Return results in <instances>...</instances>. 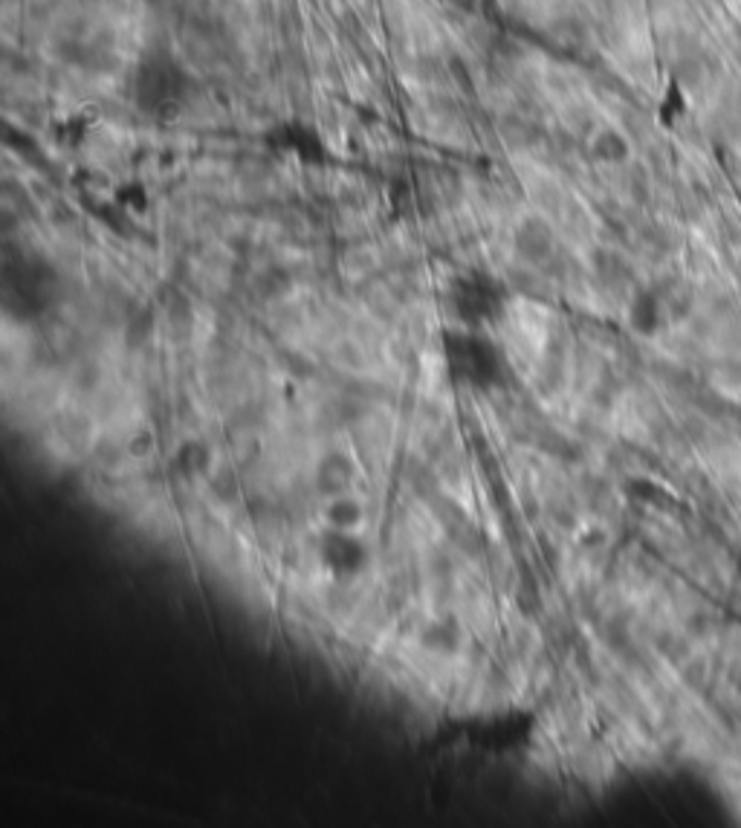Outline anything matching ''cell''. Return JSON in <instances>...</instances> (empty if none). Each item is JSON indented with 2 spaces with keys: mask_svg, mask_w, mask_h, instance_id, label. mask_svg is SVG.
<instances>
[{
  "mask_svg": "<svg viewBox=\"0 0 741 828\" xmlns=\"http://www.w3.org/2000/svg\"><path fill=\"white\" fill-rule=\"evenodd\" d=\"M194 76L169 44H148L127 70V99L157 122L180 117L192 102Z\"/></svg>",
  "mask_w": 741,
  "mask_h": 828,
  "instance_id": "cell-1",
  "label": "cell"
},
{
  "mask_svg": "<svg viewBox=\"0 0 741 828\" xmlns=\"http://www.w3.org/2000/svg\"><path fill=\"white\" fill-rule=\"evenodd\" d=\"M180 461H183V473L189 470V473H206L209 470V461H211V452L203 443H197V440H189V443H183L180 447Z\"/></svg>",
  "mask_w": 741,
  "mask_h": 828,
  "instance_id": "cell-7",
  "label": "cell"
},
{
  "mask_svg": "<svg viewBox=\"0 0 741 828\" xmlns=\"http://www.w3.org/2000/svg\"><path fill=\"white\" fill-rule=\"evenodd\" d=\"M363 522V504L354 499V496H333V501L328 504V524L330 527H339V531H356V524Z\"/></svg>",
  "mask_w": 741,
  "mask_h": 828,
  "instance_id": "cell-6",
  "label": "cell"
},
{
  "mask_svg": "<svg viewBox=\"0 0 741 828\" xmlns=\"http://www.w3.org/2000/svg\"><path fill=\"white\" fill-rule=\"evenodd\" d=\"M3 307L17 319H38L59 299V272L35 253L9 255L3 261Z\"/></svg>",
  "mask_w": 741,
  "mask_h": 828,
  "instance_id": "cell-3",
  "label": "cell"
},
{
  "mask_svg": "<svg viewBox=\"0 0 741 828\" xmlns=\"http://www.w3.org/2000/svg\"><path fill=\"white\" fill-rule=\"evenodd\" d=\"M319 559L321 565L328 568L330 574L339 580L363 574L370 562V548L363 536H356L354 531H339V527H328L319 536Z\"/></svg>",
  "mask_w": 741,
  "mask_h": 828,
  "instance_id": "cell-5",
  "label": "cell"
},
{
  "mask_svg": "<svg viewBox=\"0 0 741 828\" xmlns=\"http://www.w3.org/2000/svg\"><path fill=\"white\" fill-rule=\"evenodd\" d=\"M440 356L444 368L458 386L470 391H493L505 386L507 354L489 330L447 328L440 333Z\"/></svg>",
  "mask_w": 741,
  "mask_h": 828,
  "instance_id": "cell-2",
  "label": "cell"
},
{
  "mask_svg": "<svg viewBox=\"0 0 741 828\" xmlns=\"http://www.w3.org/2000/svg\"><path fill=\"white\" fill-rule=\"evenodd\" d=\"M447 305L455 325L493 330L507 316L510 290L489 270H463L449 281Z\"/></svg>",
  "mask_w": 741,
  "mask_h": 828,
  "instance_id": "cell-4",
  "label": "cell"
}]
</instances>
